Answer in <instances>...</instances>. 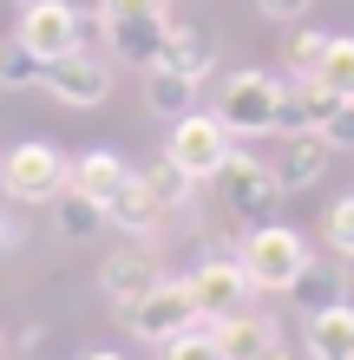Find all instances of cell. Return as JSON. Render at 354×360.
Listing matches in <instances>:
<instances>
[{
  "label": "cell",
  "mask_w": 354,
  "mask_h": 360,
  "mask_svg": "<svg viewBox=\"0 0 354 360\" xmlns=\"http://www.w3.org/2000/svg\"><path fill=\"white\" fill-rule=\"evenodd\" d=\"M236 262H243V275H249L256 295H289V282L315 262V249H308V236L289 229V223H256L236 243Z\"/></svg>",
  "instance_id": "6da1fadb"
},
{
  "label": "cell",
  "mask_w": 354,
  "mask_h": 360,
  "mask_svg": "<svg viewBox=\"0 0 354 360\" xmlns=\"http://www.w3.org/2000/svg\"><path fill=\"white\" fill-rule=\"evenodd\" d=\"M59 190H66V151H53L46 138H20L7 158H0V197L7 203H53Z\"/></svg>",
  "instance_id": "7a4b0ae2"
},
{
  "label": "cell",
  "mask_w": 354,
  "mask_h": 360,
  "mask_svg": "<svg viewBox=\"0 0 354 360\" xmlns=\"http://www.w3.org/2000/svg\"><path fill=\"white\" fill-rule=\"evenodd\" d=\"M230 151H236V138H230V124H223L217 112H184V118H171V138H164V158L177 164V171H191L197 184L203 177H217L223 164H230Z\"/></svg>",
  "instance_id": "3957f363"
},
{
  "label": "cell",
  "mask_w": 354,
  "mask_h": 360,
  "mask_svg": "<svg viewBox=\"0 0 354 360\" xmlns=\"http://www.w3.org/2000/svg\"><path fill=\"white\" fill-rule=\"evenodd\" d=\"M276 105H282V79H269V72H230L217 86V118L230 124L236 144L276 131Z\"/></svg>",
  "instance_id": "277c9868"
},
{
  "label": "cell",
  "mask_w": 354,
  "mask_h": 360,
  "mask_svg": "<svg viewBox=\"0 0 354 360\" xmlns=\"http://www.w3.org/2000/svg\"><path fill=\"white\" fill-rule=\"evenodd\" d=\"M217 190H223V210H230L236 223H276V210H282V184L276 171H269L263 158H249V151H230V164L217 171Z\"/></svg>",
  "instance_id": "5b68a950"
},
{
  "label": "cell",
  "mask_w": 354,
  "mask_h": 360,
  "mask_svg": "<svg viewBox=\"0 0 354 360\" xmlns=\"http://www.w3.org/2000/svg\"><path fill=\"white\" fill-rule=\"evenodd\" d=\"M39 92L59 98V105H72V112L106 105V98H112V59L92 53V46H72V53H59V59L39 66Z\"/></svg>",
  "instance_id": "8992f818"
},
{
  "label": "cell",
  "mask_w": 354,
  "mask_h": 360,
  "mask_svg": "<svg viewBox=\"0 0 354 360\" xmlns=\"http://www.w3.org/2000/svg\"><path fill=\"white\" fill-rule=\"evenodd\" d=\"M184 288H191L197 321H230V314L256 308V288H249V275H243L236 256H203L191 275H184Z\"/></svg>",
  "instance_id": "52a82bcc"
},
{
  "label": "cell",
  "mask_w": 354,
  "mask_h": 360,
  "mask_svg": "<svg viewBox=\"0 0 354 360\" xmlns=\"http://www.w3.org/2000/svg\"><path fill=\"white\" fill-rule=\"evenodd\" d=\"M125 328L138 334L144 347H164V341H177V334H191L197 328V308H191V288L177 282V275H164L158 288H144L132 308H125Z\"/></svg>",
  "instance_id": "ba28073f"
},
{
  "label": "cell",
  "mask_w": 354,
  "mask_h": 360,
  "mask_svg": "<svg viewBox=\"0 0 354 360\" xmlns=\"http://www.w3.org/2000/svg\"><path fill=\"white\" fill-rule=\"evenodd\" d=\"M164 27H171V13H106V59L112 66H158L164 53Z\"/></svg>",
  "instance_id": "9c48e42d"
},
{
  "label": "cell",
  "mask_w": 354,
  "mask_h": 360,
  "mask_svg": "<svg viewBox=\"0 0 354 360\" xmlns=\"http://www.w3.org/2000/svg\"><path fill=\"white\" fill-rule=\"evenodd\" d=\"M158 282H164V269H158L151 249H138V243H125V249H112V256L99 262V288H106V302H112L118 314L132 308L144 288H158Z\"/></svg>",
  "instance_id": "30bf717a"
},
{
  "label": "cell",
  "mask_w": 354,
  "mask_h": 360,
  "mask_svg": "<svg viewBox=\"0 0 354 360\" xmlns=\"http://www.w3.org/2000/svg\"><path fill=\"white\" fill-rule=\"evenodd\" d=\"M27 46L39 53V66L59 53H72V46H86V27H79V13H66L59 0H39V7H20V27H13Z\"/></svg>",
  "instance_id": "8fae6325"
},
{
  "label": "cell",
  "mask_w": 354,
  "mask_h": 360,
  "mask_svg": "<svg viewBox=\"0 0 354 360\" xmlns=\"http://www.w3.org/2000/svg\"><path fill=\"white\" fill-rule=\"evenodd\" d=\"M158 66H171V72L191 79V86H203V79L217 72V33H210V27H197V20H177V13H171Z\"/></svg>",
  "instance_id": "7c38bea8"
},
{
  "label": "cell",
  "mask_w": 354,
  "mask_h": 360,
  "mask_svg": "<svg viewBox=\"0 0 354 360\" xmlns=\"http://www.w3.org/2000/svg\"><path fill=\"white\" fill-rule=\"evenodd\" d=\"M328 158H335V151H328L315 131H289V138H282V151L269 158V171H276L282 197H289V190H315V184L328 177Z\"/></svg>",
  "instance_id": "4fadbf2b"
},
{
  "label": "cell",
  "mask_w": 354,
  "mask_h": 360,
  "mask_svg": "<svg viewBox=\"0 0 354 360\" xmlns=\"http://www.w3.org/2000/svg\"><path fill=\"white\" fill-rule=\"evenodd\" d=\"M125 177H132V164H125L118 151H106V144H99V151L66 158V190H79V197H99V203H106Z\"/></svg>",
  "instance_id": "5bb4252c"
},
{
  "label": "cell",
  "mask_w": 354,
  "mask_h": 360,
  "mask_svg": "<svg viewBox=\"0 0 354 360\" xmlns=\"http://www.w3.org/2000/svg\"><path fill=\"white\" fill-rule=\"evenodd\" d=\"M210 334H217V347H223V360H249V354H263L269 341H276V314H263V308H243V314H230V321H210Z\"/></svg>",
  "instance_id": "9a60e30c"
},
{
  "label": "cell",
  "mask_w": 354,
  "mask_h": 360,
  "mask_svg": "<svg viewBox=\"0 0 354 360\" xmlns=\"http://www.w3.org/2000/svg\"><path fill=\"white\" fill-rule=\"evenodd\" d=\"M335 105H341V98H328L315 79H289V86H282V105H276V131H282V138H289V131H315Z\"/></svg>",
  "instance_id": "2e32d148"
},
{
  "label": "cell",
  "mask_w": 354,
  "mask_h": 360,
  "mask_svg": "<svg viewBox=\"0 0 354 360\" xmlns=\"http://www.w3.org/2000/svg\"><path fill=\"white\" fill-rule=\"evenodd\" d=\"M158 223H164V217H158V203L144 197V184H138V171H132V177H125L112 197H106V229H125V236L138 243V236H151Z\"/></svg>",
  "instance_id": "e0dca14e"
},
{
  "label": "cell",
  "mask_w": 354,
  "mask_h": 360,
  "mask_svg": "<svg viewBox=\"0 0 354 360\" xmlns=\"http://www.w3.org/2000/svg\"><path fill=\"white\" fill-rule=\"evenodd\" d=\"M308 360H354V302L308 314Z\"/></svg>",
  "instance_id": "ac0fdd59"
},
{
  "label": "cell",
  "mask_w": 354,
  "mask_h": 360,
  "mask_svg": "<svg viewBox=\"0 0 354 360\" xmlns=\"http://www.w3.org/2000/svg\"><path fill=\"white\" fill-rule=\"evenodd\" d=\"M53 210V236L59 243H92L99 236V229H106V203H99V197H79V190H59V197L46 203Z\"/></svg>",
  "instance_id": "d6986e66"
},
{
  "label": "cell",
  "mask_w": 354,
  "mask_h": 360,
  "mask_svg": "<svg viewBox=\"0 0 354 360\" xmlns=\"http://www.w3.org/2000/svg\"><path fill=\"white\" fill-rule=\"evenodd\" d=\"M138 184H144V197L158 203V217H177V210H191V203H197V177H191V171H177L171 158L144 164Z\"/></svg>",
  "instance_id": "ffe728a7"
},
{
  "label": "cell",
  "mask_w": 354,
  "mask_h": 360,
  "mask_svg": "<svg viewBox=\"0 0 354 360\" xmlns=\"http://www.w3.org/2000/svg\"><path fill=\"white\" fill-rule=\"evenodd\" d=\"M289 295H296V308H302V314H322V308L348 302V275H341V269H328V262H308L296 282H289Z\"/></svg>",
  "instance_id": "44dd1931"
},
{
  "label": "cell",
  "mask_w": 354,
  "mask_h": 360,
  "mask_svg": "<svg viewBox=\"0 0 354 360\" xmlns=\"http://www.w3.org/2000/svg\"><path fill=\"white\" fill-rule=\"evenodd\" d=\"M144 105H151V118H184L197 105V86L184 72H171V66H151L144 72Z\"/></svg>",
  "instance_id": "7402d4cb"
},
{
  "label": "cell",
  "mask_w": 354,
  "mask_h": 360,
  "mask_svg": "<svg viewBox=\"0 0 354 360\" xmlns=\"http://www.w3.org/2000/svg\"><path fill=\"white\" fill-rule=\"evenodd\" d=\"M315 86H322L328 98L354 105V39L328 33V53H322V66H315Z\"/></svg>",
  "instance_id": "603a6c76"
},
{
  "label": "cell",
  "mask_w": 354,
  "mask_h": 360,
  "mask_svg": "<svg viewBox=\"0 0 354 360\" xmlns=\"http://www.w3.org/2000/svg\"><path fill=\"white\" fill-rule=\"evenodd\" d=\"M33 86H39V53L20 33H7L0 39V92H33Z\"/></svg>",
  "instance_id": "cb8c5ba5"
},
{
  "label": "cell",
  "mask_w": 354,
  "mask_h": 360,
  "mask_svg": "<svg viewBox=\"0 0 354 360\" xmlns=\"http://www.w3.org/2000/svg\"><path fill=\"white\" fill-rule=\"evenodd\" d=\"M322 53H328V33H315V27H302V20H296V33L282 39V66L296 72V79H315Z\"/></svg>",
  "instance_id": "d4e9b609"
},
{
  "label": "cell",
  "mask_w": 354,
  "mask_h": 360,
  "mask_svg": "<svg viewBox=\"0 0 354 360\" xmlns=\"http://www.w3.org/2000/svg\"><path fill=\"white\" fill-rule=\"evenodd\" d=\"M322 243L335 249L341 262L354 256V190H348V197H335V203H328V217H322Z\"/></svg>",
  "instance_id": "484cf974"
},
{
  "label": "cell",
  "mask_w": 354,
  "mask_h": 360,
  "mask_svg": "<svg viewBox=\"0 0 354 360\" xmlns=\"http://www.w3.org/2000/svg\"><path fill=\"white\" fill-rule=\"evenodd\" d=\"M164 360H223V347H217L210 321H197L191 334H177V341H164Z\"/></svg>",
  "instance_id": "4316f807"
},
{
  "label": "cell",
  "mask_w": 354,
  "mask_h": 360,
  "mask_svg": "<svg viewBox=\"0 0 354 360\" xmlns=\"http://www.w3.org/2000/svg\"><path fill=\"white\" fill-rule=\"evenodd\" d=\"M315 138L328 144V151H354V105H335V112L315 124Z\"/></svg>",
  "instance_id": "83f0119b"
},
{
  "label": "cell",
  "mask_w": 354,
  "mask_h": 360,
  "mask_svg": "<svg viewBox=\"0 0 354 360\" xmlns=\"http://www.w3.org/2000/svg\"><path fill=\"white\" fill-rule=\"evenodd\" d=\"M66 13H79V27H86V46H92V33L106 27V13H112V0H59Z\"/></svg>",
  "instance_id": "f1b7e54d"
},
{
  "label": "cell",
  "mask_w": 354,
  "mask_h": 360,
  "mask_svg": "<svg viewBox=\"0 0 354 360\" xmlns=\"http://www.w3.org/2000/svg\"><path fill=\"white\" fill-rule=\"evenodd\" d=\"M256 7H263L269 20H302L308 7H315V0H256Z\"/></svg>",
  "instance_id": "f546056e"
},
{
  "label": "cell",
  "mask_w": 354,
  "mask_h": 360,
  "mask_svg": "<svg viewBox=\"0 0 354 360\" xmlns=\"http://www.w3.org/2000/svg\"><path fill=\"white\" fill-rule=\"evenodd\" d=\"M112 13H171V0H112Z\"/></svg>",
  "instance_id": "4dcf8cb0"
},
{
  "label": "cell",
  "mask_w": 354,
  "mask_h": 360,
  "mask_svg": "<svg viewBox=\"0 0 354 360\" xmlns=\"http://www.w3.org/2000/svg\"><path fill=\"white\" fill-rule=\"evenodd\" d=\"M13 243H20V223H13V210L0 203V249H13Z\"/></svg>",
  "instance_id": "1f68e13d"
},
{
  "label": "cell",
  "mask_w": 354,
  "mask_h": 360,
  "mask_svg": "<svg viewBox=\"0 0 354 360\" xmlns=\"http://www.w3.org/2000/svg\"><path fill=\"white\" fill-rule=\"evenodd\" d=\"M39 341H46V328H39V321H27V328H20V341H13V347H20V354H33Z\"/></svg>",
  "instance_id": "d6a6232c"
},
{
  "label": "cell",
  "mask_w": 354,
  "mask_h": 360,
  "mask_svg": "<svg viewBox=\"0 0 354 360\" xmlns=\"http://www.w3.org/2000/svg\"><path fill=\"white\" fill-rule=\"evenodd\" d=\"M249 360H296V354H289V341H282V334H276V341H269L263 354H249Z\"/></svg>",
  "instance_id": "836d02e7"
},
{
  "label": "cell",
  "mask_w": 354,
  "mask_h": 360,
  "mask_svg": "<svg viewBox=\"0 0 354 360\" xmlns=\"http://www.w3.org/2000/svg\"><path fill=\"white\" fill-rule=\"evenodd\" d=\"M79 360H125V354H118V347H86Z\"/></svg>",
  "instance_id": "e575fe53"
},
{
  "label": "cell",
  "mask_w": 354,
  "mask_h": 360,
  "mask_svg": "<svg viewBox=\"0 0 354 360\" xmlns=\"http://www.w3.org/2000/svg\"><path fill=\"white\" fill-rule=\"evenodd\" d=\"M13 7H39V0H13Z\"/></svg>",
  "instance_id": "d590c367"
},
{
  "label": "cell",
  "mask_w": 354,
  "mask_h": 360,
  "mask_svg": "<svg viewBox=\"0 0 354 360\" xmlns=\"http://www.w3.org/2000/svg\"><path fill=\"white\" fill-rule=\"evenodd\" d=\"M348 262H354V256H348Z\"/></svg>",
  "instance_id": "8d00e7d4"
}]
</instances>
